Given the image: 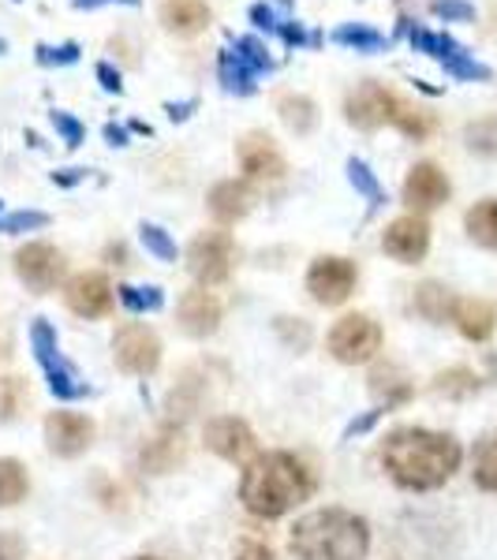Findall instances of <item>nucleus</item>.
<instances>
[{"label": "nucleus", "mask_w": 497, "mask_h": 560, "mask_svg": "<svg viewBox=\"0 0 497 560\" xmlns=\"http://www.w3.org/2000/svg\"><path fill=\"white\" fill-rule=\"evenodd\" d=\"M97 79H102V86L108 90V94H124V83H120V71H116L113 65H97Z\"/></svg>", "instance_id": "a18cd8bd"}, {"label": "nucleus", "mask_w": 497, "mask_h": 560, "mask_svg": "<svg viewBox=\"0 0 497 560\" xmlns=\"http://www.w3.org/2000/svg\"><path fill=\"white\" fill-rule=\"evenodd\" d=\"M393 105H396L393 90H385L382 83H370L367 79V83H359L345 97V120L359 131H378L382 124L393 120Z\"/></svg>", "instance_id": "f8f14e48"}, {"label": "nucleus", "mask_w": 497, "mask_h": 560, "mask_svg": "<svg viewBox=\"0 0 497 560\" xmlns=\"http://www.w3.org/2000/svg\"><path fill=\"white\" fill-rule=\"evenodd\" d=\"M277 34H281L288 45H307V42H311L300 23H281V31H277Z\"/></svg>", "instance_id": "49530a36"}, {"label": "nucleus", "mask_w": 497, "mask_h": 560, "mask_svg": "<svg viewBox=\"0 0 497 560\" xmlns=\"http://www.w3.org/2000/svg\"><path fill=\"white\" fill-rule=\"evenodd\" d=\"M176 322H180V329L195 340L213 337L217 325H221V300H217L213 292H206V288H192V292L180 295Z\"/></svg>", "instance_id": "f3484780"}, {"label": "nucleus", "mask_w": 497, "mask_h": 560, "mask_svg": "<svg viewBox=\"0 0 497 560\" xmlns=\"http://www.w3.org/2000/svg\"><path fill=\"white\" fill-rule=\"evenodd\" d=\"M430 12L446 23H475V4L467 0H434Z\"/></svg>", "instance_id": "a19ab883"}, {"label": "nucleus", "mask_w": 497, "mask_h": 560, "mask_svg": "<svg viewBox=\"0 0 497 560\" xmlns=\"http://www.w3.org/2000/svg\"><path fill=\"white\" fill-rule=\"evenodd\" d=\"M464 232L475 247L497 250V198H483L464 213Z\"/></svg>", "instance_id": "4be33fe9"}, {"label": "nucleus", "mask_w": 497, "mask_h": 560, "mask_svg": "<svg viewBox=\"0 0 497 560\" xmlns=\"http://www.w3.org/2000/svg\"><path fill=\"white\" fill-rule=\"evenodd\" d=\"M232 52H236L243 65L255 68V71H269V68H274V57H269V49L258 38H236V49H232Z\"/></svg>", "instance_id": "4c0bfd02"}, {"label": "nucleus", "mask_w": 497, "mask_h": 560, "mask_svg": "<svg viewBox=\"0 0 497 560\" xmlns=\"http://www.w3.org/2000/svg\"><path fill=\"white\" fill-rule=\"evenodd\" d=\"M356 280H359L356 261L325 255V258H314L311 269H307V292L322 306H340L356 292Z\"/></svg>", "instance_id": "6e6552de"}, {"label": "nucleus", "mask_w": 497, "mask_h": 560, "mask_svg": "<svg viewBox=\"0 0 497 560\" xmlns=\"http://www.w3.org/2000/svg\"><path fill=\"white\" fill-rule=\"evenodd\" d=\"M460 295L449 292L446 284H438V280H423L419 288H415V314L419 318H427L430 325H446L453 322V306H456Z\"/></svg>", "instance_id": "412c9836"}, {"label": "nucleus", "mask_w": 497, "mask_h": 560, "mask_svg": "<svg viewBox=\"0 0 497 560\" xmlns=\"http://www.w3.org/2000/svg\"><path fill=\"white\" fill-rule=\"evenodd\" d=\"M161 23L180 38H195V34H203L210 26V4L206 0H165L161 4Z\"/></svg>", "instance_id": "aec40b11"}, {"label": "nucleus", "mask_w": 497, "mask_h": 560, "mask_svg": "<svg viewBox=\"0 0 497 560\" xmlns=\"http://www.w3.org/2000/svg\"><path fill=\"white\" fill-rule=\"evenodd\" d=\"M206 206H210L213 221L236 224L240 217H247L251 206H255V191H251V184H243V179H221V184H213Z\"/></svg>", "instance_id": "6ab92c4d"}, {"label": "nucleus", "mask_w": 497, "mask_h": 560, "mask_svg": "<svg viewBox=\"0 0 497 560\" xmlns=\"http://www.w3.org/2000/svg\"><path fill=\"white\" fill-rule=\"evenodd\" d=\"M26 404L23 377H0V422H12Z\"/></svg>", "instance_id": "f704fd0d"}, {"label": "nucleus", "mask_w": 497, "mask_h": 560, "mask_svg": "<svg viewBox=\"0 0 497 560\" xmlns=\"http://www.w3.org/2000/svg\"><path fill=\"white\" fill-rule=\"evenodd\" d=\"M453 325L460 329V337H464V340H472V345H483V340H490L494 329H497V306L490 300H475V295H467V300H456Z\"/></svg>", "instance_id": "a211bd4d"}, {"label": "nucleus", "mask_w": 497, "mask_h": 560, "mask_svg": "<svg viewBox=\"0 0 497 560\" xmlns=\"http://www.w3.org/2000/svg\"><path fill=\"white\" fill-rule=\"evenodd\" d=\"M26 541L20 530H0V560H23Z\"/></svg>", "instance_id": "37998d69"}, {"label": "nucleus", "mask_w": 497, "mask_h": 560, "mask_svg": "<svg viewBox=\"0 0 497 560\" xmlns=\"http://www.w3.org/2000/svg\"><path fill=\"white\" fill-rule=\"evenodd\" d=\"M251 23L262 26V31H281V20L269 4H251Z\"/></svg>", "instance_id": "c03bdc74"}, {"label": "nucleus", "mask_w": 497, "mask_h": 560, "mask_svg": "<svg viewBox=\"0 0 497 560\" xmlns=\"http://www.w3.org/2000/svg\"><path fill=\"white\" fill-rule=\"evenodd\" d=\"M378 456H382L385 475L408 493L441 490L464 464V448L453 433L427 427H396L393 433H385Z\"/></svg>", "instance_id": "f257e3e1"}, {"label": "nucleus", "mask_w": 497, "mask_h": 560, "mask_svg": "<svg viewBox=\"0 0 497 560\" xmlns=\"http://www.w3.org/2000/svg\"><path fill=\"white\" fill-rule=\"evenodd\" d=\"M277 113H281L285 128L296 131V135H311L314 128H319V105H314L307 94H281Z\"/></svg>", "instance_id": "5701e85b"}, {"label": "nucleus", "mask_w": 497, "mask_h": 560, "mask_svg": "<svg viewBox=\"0 0 497 560\" xmlns=\"http://www.w3.org/2000/svg\"><path fill=\"white\" fill-rule=\"evenodd\" d=\"M12 359V337H8V329L0 325V363H8Z\"/></svg>", "instance_id": "603ef678"}, {"label": "nucleus", "mask_w": 497, "mask_h": 560, "mask_svg": "<svg viewBox=\"0 0 497 560\" xmlns=\"http://www.w3.org/2000/svg\"><path fill=\"white\" fill-rule=\"evenodd\" d=\"M393 128L401 131V135H408V139L415 142H423L427 135L434 131V116L427 113V108H419V105H412V102H404V97H396V105H393Z\"/></svg>", "instance_id": "393cba45"}, {"label": "nucleus", "mask_w": 497, "mask_h": 560, "mask_svg": "<svg viewBox=\"0 0 497 560\" xmlns=\"http://www.w3.org/2000/svg\"><path fill=\"white\" fill-rule=\"evenodd\" d=\"M45 224H49V217L38 213V210H20V213L0 217V232H8V236H20V232L45 229Z\"/></svg>", "instance_id": "58836bf2"}, {"label": "nucleus", "mask_w": 497, "mask_h": 560, "mask_svg": "<svg viewBox=\"0 0 497 560\" xmlns=\"http://www.w3.org/2000/svg\"><path fill=\"white\" fill-rule=\"evenodd\" d=\"M217 71H221V86L229 90V94H255V68H247L236 52H221V60H217Z\"/></svg>", "instance_id": "bb28decb"}, {"label": "nucleus", "mask_w": 497, "mask_h": 560, "mask_svg": "<svg viewBox=\"0 0 497 560\" xmlns=\"http://www.w3.org/2000/svg\"><path fill=\"white\" fill-rule=\"evenodd\" d=\"M441 68H446L449 75L456 79V83H490V79H494V71L486 68V65H478L475 57H467L464 49L453 52L449 60H441Z\"/></svg>", "instance_id": "2f4dec72"}, {"label": "nucleus", "mask_w": 497, "mask_h": 560, "mask_svg": "<svg viewBox=\"0 0 497 560\" xmlns=\"http://www.w3.org/2000/svg\"><path fill=\"white\" fill-rule=\"evenodd\" d=\"M105 139L113 142V147H128V131L116 128V124H108V128H105Z\"/></svg>", "instance_id": "3c124183"}, {"label": "nucleus", "mask_w": 497, "mask_h": 560, "mask_svg": "<svg viewBox=\"0 0 497 560\" xmlns=\"http://www.w3.org/2000/svg\"><path fill=\"white\" fill-rule=\"evenodd\" d=\"M464 142H467V150L478 153V158H497V113H486L467 124Z\"/></svg>", "instance_id": "7c9ffc66"}, {"label": "nucleus", "mask_w": 497, "mask_h": 560, "mask_svg": "<svg viewBox=\"0 0 497 560\" xmlns=\"http://www.w3.org/2000/svg\"><path fill=\"white\" fill-rule=\"evenodd\" d=\"M79 12H90V8H102V4H139V0H71Z\"/></svg>", "instance_id": "8fccbe9b"}, {"label": "nucleus", "mask_w": 497, "mask_h": 560, "mask_svg": "<svg viewBox=\"0 0 497 560\" xmlns=\"http://www.w3.org/2000/svg\"><path fill=\"white\" fill-rule=\"evenodd\" d=\"M277 4H285V8H292V0H277Z\"/></svg>", "instance_id": "5fc2aeb1"}, {"label": "nucleus", "mask_w": 497, "mask_h": 560, "mask_svg": "<svg viewBox=\"0 0 497 560\" xmlns=\"http://www.w3.org/2000/svg\"><path fill=\"white\" fill-rule=\"evenodd\" d=\"M31 493V478H26V467L12 456H0V509H12L23 497Z\"/></svg>", "instance_id": "a878e982"}, {"label": "nucleus", "mask_w": 497, "mask_h": 560, "mask_svg": "<svg viewBox=\"0 0 497 560\" xmlns=\"http://www.w3.org/2000/svg\"><path fill=\"white\" fill-rule=\"evenodd\" d=\"M53 128L60 131V139H65V147H68V150L83 147V139H86V128H83V124H79V120H76V116H71V113H60V108H57V113H53Z\"/></svg>", "instance_id": "79ce46f5"}, {"label": "nucleus", "mask_w": 497, "mask_h": 560, "mask_svg": "<svg viewBox=\"0 0 497 560\" xmlns=\"http://www.w3.org/2000/svg\"><path fill=\"white\" fill-rule=\"evenodd\" d=\"M86 176V168H65V173H53V184H79Z\"/></svg>", "instance_id": "09e8293b"}, {"label": "nucleus", "mask_w": 497, "mask_h": 560, "mask_svg": "<svg viewBox=\"0 0 497 560\" xmlns=\"http://www.w3.org/2000/svg\"><path fill=\"white\" fill-rule=\"evenodd\" d=\"M472 482L483 493H497V430L486 433L472 453Z\"/></svg>", "instance_id": "b1692460"}, {"label": "nucleus", "mask_w": 497, "mask_h": 560, "mask_svg": "<svg viewBox=\"0 0 497 560\" xmlns=\"http://www.w3.org/2000/svg\"><path fill=\"white\" fill-rule=\"evenodd\" d=\"M404 31H408L412 49L427 52V57L449 60L453 52H460V45H456L453 38H449V34H434V31H427V26H412L408 20H404Z\"/></svg>", "instance_id": "c756f323"}, {"label": "nucleus", "mask_w": 497, "mask_h": 560, "mask_svg": "<svg viewBox=\"0 0 497 560\" xmlns=\"http://www.w3.org/2000/svg\"><path fill=\"white\" fill-rule=\"evenodd\" d=\"M277 337L292 351H307V345H311V325L303 318H277Z\"/></svg>", "instance_id": "ea45409f"}, {"label": "nucleus", "mask_w": 497, "mask_h": 560, "mask_svg": "<svg viewBox=\"0 0 497 560\" xmlns=\"http://www.w3.org/2000/svg\"><path fill=\"white\" fill-rule=\"evenodd\" d=\"M203 441L213 456L224 459V464H251L258 453L255 430L243 419H236V415H217V419L206 422Z\"/></svg>", "instance_id": "1a4fd4ad"}, {"label": "nucleus", "mask_w": 497, "mask_h": 560, "mask_svg": "<svg viewBox=\"0 0 497 560\" xmlns=\"http://www.w3.org/2000/svg\"><path fill=\"white\" fill-rule=\"evenodd\" d=\"M135 560H161V557H135Z\"/></svg>", "instance_id": "4d7b16f0"}, {"label": "nucleus", "mask_w": 497, "mask_h": 560, "mask_svg": "<svg viewBox=\"0 0 497 560\" xmlns=\"http://www.w3.org/2000/svg\"><path fill=\"white\" fill-rule=\"evenodd\" d=\"M139 236H142V247H147L153 258L176 261V243H173V236H169L165 229H161V224H142Z\"/></svg>", "instance_id": "c9c22d12"}, {"label": "nucleus", "mask_w": 497, "mask_h": 560, "mask_svg": "<svg viewBox=\"0 0 497 560\" xmlns=\"http://www.w3.org/2000/svg\"><path fill=\"white\" fill-rule=\"evenodd\" d=\"M113 363L131 377H147L161 366V340L150 325L128 322L113 337Z\"/></svg>", "instance_id": "423d86ee"}, {"label": "nucleus", "mask_w": 497, "mask_h": 560, "mask_svg": "<svg viewBox=\"0 0 497 560\" xmlns=\"http://www.w3.org/2000/svg\"><path fill=\"white\" fill-rule=\"evenodd\" d=\"M348 179H351V187H356V191L363 195L370 206H385V191H382V184H378V176L370 173V168L363 165V161H356V158L348 161Z\"/></svg>", "instance_id": "72a5a7b5"}, {"label": "nucleus", "mask_w": 497, "mask_h": 560, "mask_svg": "<svg viewBox=\"0 0 497 560\" xmlns=\"http://www.w3.org/2000/svg\"><path fill=\"white\" fill-rule=\"evenodd\" d=\"M240 168L251 179H262V184H277L285 176V153L277 150V142L262 131H251L240 139Z\"/></svg>", "instance_id": "dca6fc26"}, {"label": "nucleus", "mask_w": 497, "mask_h": 560, "mask_svg": "<svg viewBox=\"0 0 497 560\" xmlns=\"http://www.w3.org/2000/svg\"><path fill=\"white\" fill-rule=\"evenodd\" d=\"M4 49H8V42H4V38H0V52H4Z\"/></svg>", "instance_id": "6e6d98bb"}, {"label": "nucleus", "mask_w": 497, "mask_h": 560, "mask_svg": "<svg viewBox=\"0 0 497 560\" xmlns=\"http://www.w3.org/2000/svg\"><path fill=\"white\" fill-rule=\"evenodd\" d=\"M288 549L300 560H363L370 549V523L348 509H319L296 520Z\"/></svg>", "instance_id": "7ed1b4c3"}, {"label": "nucleus", "mask_w": 497, "mask_h": 560, "mask_svg": "<svg viewBox=\"0 0 497 560\" xmlns=\"http://www.w3.org/2000/svg\"><path fill=\"white\" fill-rule=\"evenodd\" d=\"M34 57H38L42 68H68L79 60V45L76 42H65V45H38L34 49Z\"/></svg>", "instance_id": "e433bc0d"}, {"label": "nucleus", "mask_w": 497, "mask_h": 560, "mask_svg": "<svg viewBox=\"0 0 497 560\" xmlns=\"http://www.w3.org/2000/svg\"><path fill=\"white\" fill-rule=\"evenodd\" d=\"M314 475L292 453H258L240 478V501L251 516L281 520L296 504L311 501Z\"/></svg>", "instance_id": "f03ea898"}, {"label": "nucleus", "mask_w": 497, "mask_h": 560, "mask_svg": "<svg viewBox=\"0 0 497 560\" xmlns=\"http://www.w3.org/2000/svg\"><path fill=\"white\" fill-rule=\"evenodd\" d=\"M330 355L345 366H363L382 351V325L370 314H345L337 325L330 329Z\"/></svg>", "instance_id": "39448f33"}, {"label": "nucleus", "mask_w": 497, "mask_h": 560, "mask_svg": "<svg viewBox=\"0 0 497 560\" xmlns=\"http://www.w3.org/2000/svg\"><path fill=\"white\" fill-rule=\"evenodd\" d=\"M453 195V184L441 173L434 161H419V165L408 168V179H404V206H412L415 213H430L438 206L449 202Z\"/></svg>", "instance_id": "ddd939ff"}, {"label": "nucleus", "mask_w": 497, "mask_h": 560, "mask_svg": "<svg viewBox=\"0 0 497 560\" xmlns=\"http://www.w3.org/2000/svg\"><path fill=\"white\" fill-rule=\"evenodd\" d=\"M333 42L348 45V49H356V52H382V49H390V38H385V34H378L374 26H367V23H345V26H337Z\"/></svg>", "instance_id": "cd10ccee"}, {"label": "nucleus", "mask_w": 497, "mask_h": 560, "mask_svg": "<svg viewBox=\"0 0 497 560\" xmlns=\"http://www.w3.org/2000/svg\"><path fill=\"white\" fill-rule=\"evenodd\" d=\"M15 273L34 295H45L65 277V255L53 243H26L15 250Z\"/></svg>", "instance_id": "9b49d317"}, {"label": "nucleus", "mask_w": 497, "mask_h": 560, "mask_svg": "<svg viewBox=\"0 0 497 560\" xmlns=\"http://www.w3.org/2000/svg\"><path fill=\"white\" fill-rule=\"evenodd\" d=\"M65 303L71 314L86 322L105 318L113 311V284L105 280V273H76L65 284Z\"/></svg>", "instance_id": "2eb2a0df"}, {"label": "nucleus", "mask_w": 497, "mask_h": 560, "mask_svg": "<svg viewBox=\"0 0 497 560\" xmlns=\"http://www.w3.org/2000/svg\"><path fill=\"white\" fill-rule=\"evenodd\" d=\"M45 448L60 459H76L94 445V422L79 411H53L45 415Z\"/></svg>", "instance_id": "9d476101"}, {"label": "nucleus", "mask_w": 497, "mask_h": 560, "mask_svg": "<svg viewBox=\"0 0 497 560\" xmlns=\"http://www.w3.org/2000/svg\"><path fill=\"white\" fill-rule=\"evenodd\" d=\"M31 348H34V359H38V366L45 370L49 393L57 396V400H83V396L90 393L86 377L65 359V351H60V340H57V329H53V325L45 322V318H38V322L31 325Z\"/></svg>", "instance_id": "20e7f679"}, {"label": "nucleus", "mask_w": 497, "mask_h": 560, "mask_svg": "<svg viewBox=\"0 0 497 560\" xmlns=\"http://www.w3.org/2000/svg\"><path fill=\"white\" fill-rule=\"evenodd\" d=\"M236 560H274V553H269L266 546H258V541H247L236 553Z\"/></svg>", "instance_id": "de8ad7c7"}, {"label": "nucleus", "mask_w": 497, "mask_h": 560, "mask_svg": "<svg viewBox=\"0 0 497 560\" xmlns=\"http://www.w3.org/2000/svg\"><path fill=\"white\" fill-rule=\"evenodd\" d=\"M192 108H195V102H184V105H169V116H173V120H187V116H192Z\"/></svg>", "instance_id": "864d4df0"}, {"label": "nucleus", "mask_w": 497, "mask_h": 560, "mask_svg": "<svg viewBox=\"0 0 497 560\" xmlns=\"http://www.w3.org/2000/svg\"><path fill=\"white\" fill-rule=\"evenodd\" d=\"M232 261H236V243H232L229 232H198L192 247H187V269L203 288L229 280Z\"/></svg>", "instance_id": "0eeeda50"}, {"label": "nucleus", "mask_w": 497, "mask_h": 560, "mask_svg": "<svg viewBox=\"0 0 497 560\" xmlns=\"http://www.w3.org/2000/svg\"><path fill=\"white\" fill-rule=\"evenodd\" d=\"M478 385H483L478 374H472L467 366H453V370H446V374L434 377V393L446 396V400H467V396L478 393Z\"/></svg>", "instance_id": "c85d7f7f"}, {"label": "nucleus", "mask_w": 497, "mask_h": 560, "mask_svg": "<svg viewBox=\"0 0 497 560\" xmlns=\"http://www.w3.org/2000/svg\"><path fill=\"white\" fill-rule=\"evenodd\" d=\"M120 303L128 306L131 314H150V311H161L165 306V292L161 288H135V284H120Z\"/></svg>", "instance_id": "473e14b6"}, {"label": "nucleus", "mask_w": 497, "mask_h": 560, "mask_svg": "<svg viewBox=\"0 0 497 560\" xmlns=\"http://www.w3.org/2000/svg\"><path fill=\"white\" fill-rule=\"evenodd\" d=\"M382 250L401 261V266H415V261H423L430 250V224L423 221L419 213L396 217L382 236Z\"/></svg>", "instance_id": "4468645a"}]
</instances>
